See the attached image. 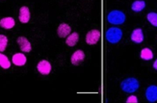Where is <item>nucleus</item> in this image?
I'll return each mask as SVG.
<instances>
[{
    "mask_svg": "<svg viewBox=\"0 0 157 103\" xmlns=\"http://www.w3.org/2000/svg\"><path fill=\"white\" fill-rule=\"evenodd\" d=\"M17 44L20 47V50L22 52H30L32 49L31 44L25 37H18L17 38Z\"/></svg>",
    "mask_w": 157,
    "mask_h": 103,
    "instance_id": "obj_8",
    "label": "nucleus"
},
{
    "mask_svg": "<svg viewBox=\"0 0 157 103\" xmlns=\"http://www.w3.org/2000/svg\"><path fill=\"white\" fill-rule=\"evenodd\" d=\"M139 87H140L139 81L136 78H133V77L126 78L121 83V90L124 93H135L139 89Z\"/></svg>",
    "mask_w": 157,
    "mask_h": 103,
    "instance_id": "obj_1",
    "label": "nucleus"
},
{
    "mask_svg": "<svg viewBox=\"0 0 157 103\" xmlns=\"http://www.w3.org/2000/svg\"><path fill=\"white\" fill-rule=\"evenodd\" d=\"M146 7V2L143 1V0H138V1H135L131 5V9L134 12H141L145 9Z\"/></svg>",
    "mask_w": 157,
    "mask_h": 103,
    "instance_id": "obj_15",
    "label": "nucleus"
},
{
    "mask_svg": "<svg viewBox=\"0 0 157 103\" xmlns=\"http://www.w3.org/2000/svg\"><path fill=\"white\" fill-rule=\"evenodd\" d=\"M78 40H79V35L77 33H71L67 36V40H66V44L67 45L69 46H74L76 45V44L78 43Z\"/></svg>",
    "mask_w": 157,
    "mask_h": 103,
    "instance_id": "obj_14",
    "label": "nucleus"
},
{
    "mask_svg": "<svg viewBox=\"0 0 157 103\" xmlns=\"http://www.w3.org/2000/svg\"><path fill=\"white\" fill-rule=\"evenodd\" d=\"M37 70L40 74L47 75L51 71V64L46 60H42L40 62H39V64L37 66Z\"/></svg>",
    "mask_w": 157,
    "mask_h": 103,
    "instance_id": "obj_5",
    "label": "nucleus"
},
{
    "mask_svg": "<svg viewBox=\"0 0 157 103\" xmlns=\"http://www.w3.org/2000/svg\"><path fill=\"white\" fill-rule=\"evenodd\" d=\"M84 59H85L84 52L82 50H76L71 55V64L74 66H80L84 62Z\"/></svg>",
    "mask_w": 157,
    "mask_h": 103,
    "instance_id": "obj_6",
    "label": "nucleus"
},
{
    "mask_svg": "<svg viewBox=\"0 0 157 103\" xmlns=\"http://www.w3.org/2000/svg\"><path fill=\"white\" fill-rule=\"evenodd\" d=\"M26 61H27V59L25 57V55L22 54V53H16L12 58L13 64L16 65V66H18V67L24 66L25 63H26Z\"/></svg>",
    "mask_w": 157,
    "mask_h": 103,
    "instance_id": "obj_11",
    "label": "nucleus"
},
{
    "mask_svg": "<svg viewBox=\"0 0 157 103\" xmlns=\"http://www.w3.org/2000/svg\"><path fill=\"white\" fill-rule=\"evenodd\" d=\"M153 67L155 68V70H157V60L154 62V64H153Z\"/></svg>",
    "mask_w": 157,
    "mask_h": 103,
    "instance_id": "obj_21",
    "label": "nucleus"
},
{
    "mask_svg": "<svg viewBox=\"0 0 157 103\" xmlns=\"http://www.w3.org/2000/svg\"><path fill=\"white\" fill-rule=\"evenodd\" d=\"M127 103H137L138 102V99L137 97H135V95H131V97H129L126 100Z\"/></svg>",
    "mask_w": 157,
    "mask_h": 103,
    "instance_id": "obj_20",
    "label": "nucleus"
},
{
    "mask_svg": "<svg viewBox=\"0 0 157 103\" xmlns=\"http://www.w3.org/2000/svg\"><path fill=\"white\" fill-rule=\"evenodd\" d=\"M100 39V32L98 30H91L87 33L86 35V43L89 45H94L95 44L98 43V40Z\"/></svg>",
    "mask_w": 157,
    "mask_h": 103,
    "instance_id": "obj_4",
    "label": "nucleus"
},
{
    "mask_svg": "<svg viewBox=\"0 0 157 103\" xmlns=\"http://www.w3.org/2000/svg\"><path fill=\"white\" fill-rule=\"evenodd\" d=\"M71 32V26L67 23H61L57 29V34L60 38H67Z\"/></svg>",
    "mask_w": 157,
    "mask_h": 103,
    "instance_id": "obj_10",
    "label": "nucleus"
},
{
    "mask_svg": "<svg viewBox=\"0 0 157 103\" xmlns=\"http://www.w3.org/2000/svg\"><path fill=\"white\" fill-rule=\"evenodd\" d=\"M147 20L149 23H151L153 26L157 27V13H149L147 15Z\"/></svg>",
    "mask_w": 157,
    "mask_h": 103,
    "instance_id": "obj_19",
    "label": "nucleus"
},
{
    "mask_svg": "<svg viewBox=\"0 0 157 103\" xmlns=\"http://www.w3.org/2000/svg\"><path fill=\"white\" fill-rule=\"evenodd\" d=\"M141 58L143 60H151L153 58V54H152V51L149 49V48H144L142 51H141Z\"/></svg>",
    "mask_w": 157,
    "mask_h": 103,
    "instance_id": "obj_17",
    "label": "nucleus"
},
{
    "mask_svg": "<svg viewBox=\"0 0 157 103\" xmlns=\"http://www.w3.org/2000/svg\"><path fill=\"white\" fill-rule=\"evenodd\" d=\"M131 40L136 44H141L144 40V34L142 29H135L131 34Z\"/></svg>",
    "mask_w": 157,
    "mask_h": 103,
    "instance_id": "obj_12",
    "label": "nucleus"
},
{
    "mask_svg": "<svg viewBox=\"0 0 157 103\" xmlns=\"http://www.w3.org/2000/svg\"><path fill=\"white\" fill-rule=\"evenodd\" d=\"M146 97L149 102L157 101V86H149L146 91Z\"/></svg>",
    "mask_w": 157,
    "mask_h": 103,
    "instance_id": "obj_7",
    "label": "nucleus"
},
{
    "mask_svg": "<svg viewBox=\"0 0 157 103\" xmlns=\"http://www.w3.org/2000/svg\"><path fill=\"white\" fill-rule=\"evenodd\" d=\"M16 22L13 17H4L0 20V27L4 29H11L15 26Z\"/></svg>",
    "mask_w": 157,
    "mask_h": 103,
    "instance_id": "obj_13",
    "label": "nucleus"
},
{
    "mask_svg": "<svg viewBox=\"0 0 157 103\" xmlns=\"http://www.w3.org/2000/svg\"><path fill=\"white\" fill-rule=\"evenodd\" d=\"M7 44H8V39H7V37L4 35H0V52H3L6 49Z\"/></svg>",
    "mask_w": 157,
    "mask_h": 103,
    "instance_id": "obj_18",
    "label": "nucleus"
},
{
    "mask_svg": "<svg viewBox=\"0 0 157 103\" xmlns=\"http://www.w3.org/2000/svg\"><path fill=\"white\" fill-rule=\"evenodd\" d=\"M19 21L21 23H27L30 20V11L28 9V7L23 6L19 10Z\"/></svg>",
    "mask_w": 157,
    "mask_h": 103,
    "instance_id": "obj_9",
    "label": "nucleus"
},
{
    "mask_svg": "<svg viewBox=\"0 0 157 103\" xmlns=\"http://www.w3.org/2000/svg\"><path fill=\"white\" fill-rule=\"evenodd\" d=\"M106 40L110 44H117L122 38V31L117 27H112L106 31Z\"/></svg>",
    "mask_w": 157,
    "mask_h": 103,
    "instance_id": "obj_2",
    "label": "nucleus"
},
{
    "mask_svg": "<svg viewBox=\"0 0 157 103\" xmlns=\"http://www.w3.org/2000/svg\"><path fill=\"white\" fill-rule=\"evenodd\" d=\"M107 20H108V22L111 24H115V25L122 24L125 21V15L121 11L115 10L108 13Z\"/></svg>",
    "mask_w": 157,
    "mask_h": 103,
    "instance_id": "obj_3",
    "label": "nucleus"
},
{
    "mask_svg": "<svg viewBox=\"0 0 157 103\" xmlns=\"http://www.w3.org/2000/svg\"><path fill=\"white\" fill-rule=\"evenodd\" d=\"M0 67L2 68H5V70L10 68V67H11V62L9 61L8 57L1 53H0Z\"/></svg>",
    "mask_w": 157,
    "mask_h": 103,
    "instance_id": "obj_16",
    "label": "nucleus"
}]
</instances>
